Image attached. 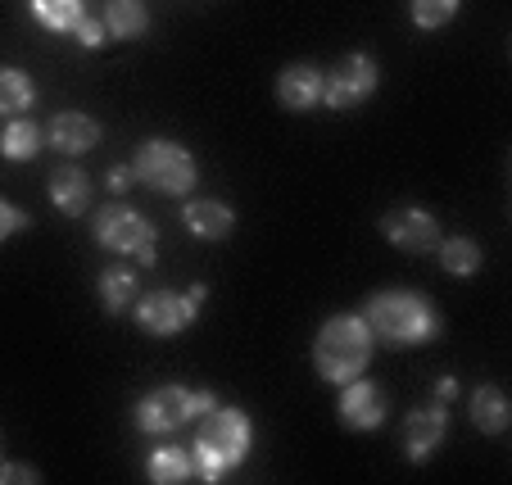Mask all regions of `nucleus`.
<instances>
[{
    "label": "nucleus",
    "mask_w": 512,
    "mask_h": 485,
    "mask_svg": "<svg viewBox=\"0 0 512 485\" xmlns=\"http://www.w3.org/2000/svg\"><path fill=\"white\" fill-rule=\"evenodd\" d=\"M254 445V427L241 408H227L213 399L200 413V436H195L191 454H195V476L200 481H223L236 463H245Z\"/></svg>",
    "instance_id": "1"
},
{
    "label": "nucleus",
    "mask_w": 512,
    "mask_h": 485,
    "mask_svg": "<svg viewBox=\"0 0 512 485\" xmlns=\"http://www.w3.org/2000/svg\"><path fill=\"white\" fill-rule=\"evenodd\" d=\"M363 322H368L372 340H381L390 350H413V345H426V340L440 336V313H435V304L417 291L372 295Z\"/></svg>",
    "instance_id": "2"
},
{
    "label": "nucleus",
    "mask_w": 512,
    "mask_h": 485,
    "mask_svg": "<svg viewBox=\"0 0 512 485\" xmlns=\"http://www.w3.org/2000/svg\"><path fill=\"white\" fill-rule=\"evenodd\" d=\"M372 363V331L358 313H336L322 322L318 340H313V372L331 386L363 377Z\"/></svg>",
    "instance_id": "3"
},
{
    "label": "nucleus",
    "mask_w": 512,
    "mask_h": 485,
    "mask_svg": "<svg viewBox=\"0 0 512 485\" xmlns=\"http://www.w3.org/2000/svg\"><path fill=\"white\" fill-rule=\"evenodd\" d=\"M132 173L136 182H145L159 195H186L200 182V168H195L191 150L177 146V141H145L132 155Z\"/></svg>",
    "instance_id": "4"
},
{
    "label": "nucleus",
    "mask_w": 512,
    "mask_h": 485,
    "mask_svg": "<svg viewBox=\"0 0 512 485\" xmlns=\"http://www.w3.org/2000/svg\"><path fill=\"white\" fill-rule=\"evenodd\" d=\"M213 404L209 390H186V386H159L150 390V395L136 399V427L145 431V436H173V431H182L186 422H195L204 413V408Z\"/></svg>",
    "instance_id": "5"
},
{
    "label": "nucleus",
    "mask_w": 512,
    "mask_h": 485,
    "mask_svg": "<svg viewBox=\"0 0 512 485\" xmlns=\"http://www.w3.org/2000/svg\"><path fill=\"white\" fill-rule=\"evenodd\" d=\"M91 232H96V241L105 245V250L132 254L136 263H155V227L145 223L136 209H127V204H109V209H100Z\"/></svg>",
    "instance_id": "6"
},
{
    "label": "nucleus",
    "mask_w": 512,
    "mask_h": 485,
    "mask_svg": "<svg viewBox=\"0 0 512 485\" xmlns=\"http://www.w3.org/2000/svg\"><path fill=\"white\" fill-rule=\"evenodd\" d=\"M204 286H191L186 295H173V291H159V295H141V300L132 304L136 309V322H141V331H150V336H177V331H186L195 318H200V304H204Z\"/></svg>",
    "instance_id": "7"
},
{
    "label": "nucleus",
    "mask_w": 512,
    "mask_h": 485,
    "mask_svg": "<svg viewBox=\"0 0 512 485\" xmlns=\"http://www.w3.org/2000/svg\"><path fill=\"white\" fill-rule=\"evenodd\" d=\"M381 73H377V59L372 55H345L336 68H331V78H322V100L331 109H354L377 91Z\"/></svg>",
    "instance_id": "8"
},
{
    "label": "nucleus",
    "mask_w": 512,
    "mask_h": 485,
    "mask_svg": "<svg viewBox=\"0 0 512 485\" xmlns=\"http://www.w3.org/2000/svg\"><path fill=\"white\" fill-rule=\"evenodd\" d=\"M381 232L404 254H435V245H440V223H435V214L422 209V204H399V209H390V214L381 218Z\"/></svg>",
    "instance_id": "9"
},
{
    "label": "nucleus",
    "mask_w": 512,
    "mask_h": 485,
    "mask_svg": "<svg viewBox=\"0 0 512 485\" xmlns=\"http://www.w3.org/2000/svg\"><path fill=\"white\" fill-rule=\"evenodd\" d=\"M336 413H340V422H345L349 431H377L381 422H386V413H390V399H386V390H381L377 381L354 377V381H345V390H340Z\"/></svg>",
    "instance_id": "10"
},
{
    "label": "nucleus",
    "mask_w": 512,
    "mask_h": 485,
    "mask_svg": "<svg viewBox=\"0 0 512 485\" xmlns=\"http://www.w3.org/2000/svg\"><path fill=\"white\" fill-rule=\"evenodd\" d=\"M445 431H449L445 404L413 408V413H408V422H404V454H408V463H426L435 449L445 445Z\"/></svg>",
    "instance_id": "11"
},
{
    "label": "nucleus",
    "mask_w": 512,
    "mask_h": 485,
    "mask_svg": "<svg viewBox=\"0 0 512 485\" xmlns=\"http://www.w3.org/2000/svg\"><path fill=\"white\" fill-rule=\"evenodd\" d=\"M46 141H50V150H59V155H87L91 146H100V123L91 114L68 109V114L50 118Z\"/></svg>",
    "instance_id": "12"
},
{
    "label": "nucleus",
    "mask_w": 512,
    "mask_h": 485,
    "mask_svg": "<svg viewBox=\"0 0 512 485\" xmlns=\"http://www.w3.org/2000/svg\"><path fill=\"white\" fill-rule=\"evenodd\" d=\"M277 100L281 109L309 114L313 105H322V73L313 64H286L277 73Z\"/></svg>",
    "instance_id": "13"
},
{
    "label": "nucleus",
    "mask_w": 512,
    "mask_h": 485,
    "mask_svg": "<svg viewBox=\"0 0 512 485\" xmlns=\"http://www.w3.org/2000/svg\"><path fill=\"white\" fill-rule=\"evenodd\" d=\"M50 200H55V209L64 218H82L91 209V182H87V173H82V168H73V164L55 168V173H50Z\"/></svg>",
    "instance_id": "14"
},
{
    "label": "nucleus",
    "mask_w": 512,
    "mask_h": 485,
    "mask_svg": "<svg viewBox=\"0 0 512 485\" xmlns=\"http://www.w3.org/2000/svg\"><path fill=\"white\" fill-rule=\"evenodd\" d=\"M182 223H186V232H195L200 241H223V236H232L236 214L223 200H191L182 209Z\"/></svg>",
    "instance_id": "15"
},
{
    "label": "nucleus",
    "mask_w": 512,
    "mask_h": 485,
    "mask_svg": "<svg viewBox=\"0 0 512 485\" xmlns=\"http://www.w3.org/2000/svg\"><path fill=\"white\" fill-rule=\"evenodd\" d=\"M28 10H32V19H37L41 28L73 37L78 23L87 19V0H28Z\"/></svg>",
    "instance_id": "16"
},
{
    "label": "nucleus",
    "mask_w": 512,
    "mask_h": 485,
    "mask_svg": "<svg viewBox=\"0 0 512 485\" xmlns=\"http://www.w3.org/2000/svg\"><path fill=\"white\" fill-rule=\"evenodd\" d=\"M145 472H150V481L155 485H182L195 476V454L182 445H164L150 454V463H145Z\"/></svg>",
    "instance_id": "17"
},
{
    "label": "nucleus",
    "mask_w": 512,
    "mask_h": 485,
    "mask_svg": "<svg viewBox=\"0 0 512 485\" xmlns=\"http://www.w3.org/2000/svg\"><path fill=\"white\" fill-rule=\"evenodd\" d=\"M0 155L14 159V164H28V159H37L41 155V127L32 123V118L14 114L10 123H5V132H0Z\"/></svg>",
    "instance_id": "18"
},
{
    "label": "nucleus",
    "mask_w": 512,
    "mask_h": 485,
    "mask_svg": "<svg viewBox=\"0 0 512 485\" xmlns=\"http://www.w3.org/2000/svg\"><path fill=\"white\" fill-rule=\"evenodd\" d=\"M472 422L485 431V436H503V431H508L512 408H508V399H503L499 386H481L472 395Z\"/></svg>",
    "instance_id": "19"
},
{
    "label": "nucleus",
    "mask_w": 512,
    "mask_h": 485,
    "mask_svg": "<svg viewBox=\"0 0 512 485\" xmlns=\"http://www.w3.org/2000/svg\"><path fill=\"white\" fill-rule=\"evenodd\" d=\"M145 28H150V14H145L141 0H109L105 32L114 41H136V37H145Z\"/></svg>",
    "instance_id": "20"
},
{
    "label": "nucleus",
    "mask_w": 512,
    "mask_h": 485,
    "mask_svg": "<svg viewBox=\"0 0 512 485\" xmlns=\"http://www.w3.org/2000/svg\"><path fill=\"white\" fill-rule=\"evenodd\" d=\"M96 286H100V304H105V313H123L141 300V282H136V272H127V268H105Z\"/></svg>",
    "instance_id": "21"
},
{
    "label": "nucleus",
    "mask_w": 512,
    "mask_h": 485,
    "mask_svg": "<svg viewBox=\"0 0 512 485\" xmlns=\"http://www.w3.org/2000/svg\"><path fill=\"white\" fill-rule=\"evenodd\" d=\"M440 250V268L454 272V277H472L481 268V245L467 241V236H449V241L435 245Z\"/></svg>",
    "instance_id": "22"
},
{
    "label": "nucleus",
    "mask_w": 512,
    "mask_h": 485,
    "mask_svg": "<svg viewBox=\"0 0 512 485\" xmlns=\"http://www.w3.org/2000/svg\"><path fill=\"white\" fill-rule=\"evenodd\" d=\"M37 100V87H32L28 73L19 68H0V114H23Z\"/></svg>",
    "instance_id": "23"
},
{
    "label": "nucleus",
    "mask_w": 512,
    "mask_h": 485,
    "mask_svg": "<svg viewBox=\"0 0 512 485\" xmlns=\"http://www.w3.org/2000/svg\"><path fill=\"white\" fill-rule=\"evenodd\" d=\"M458 5H463V0H408V14H413L417 28L435 32V28H445V23H454Z\"/></svg>",
    "instance_id": "24"
},
{
    "label": "nucleus",
    "mask_w": 512,
    "mask_h": 485,
    "mask_svg": "<svg viewBox=\"0 0 512 485\" xmlns=\"http://www.w3.org/2000/svg\"><path fill=\"white\" fill-rule=\"evenodd\" d=\"M23 227H28V214H23L19 204L0 200V241H10V236H19Z\"/></svg>",
    "instance_id": "25"
},
{
    "label": "nucleus",
    "mask_w": 512,
    "mask_h": 485,
    "mask_svg": "<svg viewBox=\"0 0 512 485\" xmlns=\"http://www.w3.org/2000/svg\"><path fill=\"white\" fill-rule=\"evenodd\" d=\"M105 37H109V32H105V23H100V19H91V14L78 23V32H73V41H78V46H87V50H100V46H105Z\"/></svg>",
    "instance_id": "26"
},
{
    "label": "nucleus",
    "mask_w": 512,
    "mask_h": 485,
    "mask_svg": "<svg viewBox=\"0 0 512 485\" xmlns=\"http://www.w3.org/2000/svg\"><path fill=\"white\" fill-rule=\"evenodd\" d=\"M41 472H32L28 463H0V485H37Z\"/></svg>",
    "instance_id": "27"
},
{
    "label": "nucleus",
    "mask_w": 512,
    "mask_h": 485,
    "mask_svg": "<svg viewBox=\"0 0 512 485\" xmlns=\"http://www.w3.org/2000/svg\"><path fill=\"white\" fill-rule=\"evenodd\" d=\"M132 182H136V173H132V164H127V168H109V191H114V195H123V191H132Z\"/></svg>",
    "instance_id": "28"
},
{
    "label": "nucleus",
    "mask_w": 512,
    "mask_h": 485,
    "mask_svg": "<svg viewBox=\"0 0 512 485\" xmlns=\"http://www.w3.org/2000/svg\"><path fill=\"white\" fill-rule=\"evenodd\" d=\"M458 395V381L454 377H440L435 381V399H440V404H445V399H454Z\"/></svg>",
    "instance_id": "29"
}]
</instances>
